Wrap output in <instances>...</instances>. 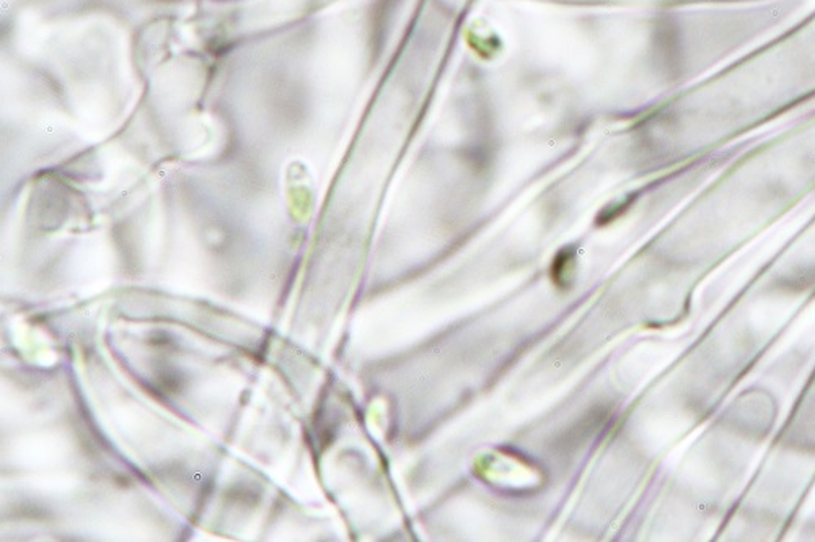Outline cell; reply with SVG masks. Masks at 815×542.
Masks as SVG:
<instances>
[]
</instances>
